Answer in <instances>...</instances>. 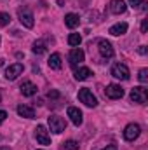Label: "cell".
Segmentation results:
<instances>
[{"mask_svg":"<svg viewBox=\"0 0 148 150\" xmlns=\"http://www.w3.org/2000/svg\"><path fill=\"white\" fill-rule=\"evenodd\" d=\"M78 100H80L85 107H91V108H94V107L98 105L96 96H94L87 87H84V89H80V91H78Z\"/></svg>","mask_w":148,"mask_h":150,"instance_id":"cell-1","label":"cell"},{"mask_svg":"<svg viewBox=\"0 0 148 150\" xmlns=\"http://www.w3.org/2000/svg\"><path fill=\"white\" fill-rule=\"evenodd\" d=\"M147 98H148V91H147V87H143V86H138V87H134L131 91V101H134V103L145 105Z\"/></svg>","mask_w":148,"mask_h":150,"instance_id":"cell-2","label":"cell"},{"mask_svg":"<svg viewBox=\"0 0 148 150\" xmlns=\"http://www.w3.org/2000/svg\"><path fill=\"white\" fill-rule=\"evenodd\" d=\"M65 127H66V124H65V120L59 115H51L49 117V129L54 134H61L65 131Z\"/></svg>","mask_w":148,"mask_h":150,"instance_id":"cell-3","label":"cell"},{"mask_svg":"<svg viewBox=\"0 0 148 150\" xmlns=\"http://www.w3.org/2000/svg\"><path fill=\"white\" fill-rule=\"evenodd\" d=\"M111 75L115 77V79H118V80H127L129 79V68L124 65V63H115L113 67H111Z\"/></svg>","mask_w":148,"mask_h":150,"instance_id":"cell-4","label":"cell"},{"mask_svg":"<svg viewBox=\"0 0 148 150\" xmlns=\"http://www.w3.org/2000/svg\"><path fill=\"white\" fill-rule=\"evenodd\" d=\"M140 133H141V127L132 122V124H127V126H125V129H124V138H125L127 142H134V140L140 136Z\"/></svg>","mask_w":148,"mask_h":150,"instance_id":"cell-5","label":"cell"},{"mask_svg":"<svg viewBox=\"0 0 148 150\" xmlns=\"http://www.w3.org/2000/svg\"><path fill=\"white\" fill-rule=\"evenodd\" d=\"M23 70H25V67H23L21 63H14V65L7 67V70H5V77H7L9 80H16L19 75L23 74Z\"/></svg>","mask_w":148,"mask_h":150,"instance_id":"cell-6","label":"cell"},{"mask_svg":"<svg viewBox=\"0 0 148 150\" xmlns=\"http://www.w3.org/2000/svg\"><path fill=\"white\" fill-rule=\"evenodd\" d=\"M35 138H37V142L40 145H49L51 143V136H49L45 126H42V124L37 126V129H35Z\"/></svg>","mask_w":148,"mask_h":150,"instance_id":"cell-7","label":"cell"},{"mask_svg":"<svg viewBox=\"0 0 148 150\" xmlns=\"http://www.w3.org/2000/svg\"><path fill=\"white\" fill-rule=\"evenodd\" d=\"M98 49H99V54L103 58H106V59L113 58V47H111V44L108 40H99L98 42Z\"/></svg>","mask_w":148,"mask_h":150,"instance_id":"cell-8","label":"cell"},{"mask_svg":"<svg viewBox=\"0 0 148 150\" xmlns=\"http://www.w3.org/2000/svg\"><path fill=\"white\" fill-rule=\"evenodd\" d=\"M106 96L110 100H118L124 96V89L118 84H110V86H106Z\"/></svg>","mask_w":148,"mask_h":150,"instance_id":"cell-9","label":"cell"},{"mask_svg":"<svg viewBox=\"0 0 148 150\" xmlns=\"http://www.w3.org/2000/svg\"><path fill=\"white\" fill-rule=\"evenodd\" d=\"M66 113H68V117H70V120L73 122L75 126H80L82 124V112L77 108V107H68V110H66Z\"/></svg>","mask_w":148,"mask_h":150,"instance_id":"cell-10","label":"cell"},{"mask_svg":"<svg viewBox=\"0 0 148 150\" xmlns=\"http://www.w3.org/2000/svg\"><path fill=\"white\" fill-rule=\"evenodd\" d=\"M68 59H70V65H80L84 61V51L82 49H72L70 54H68Z\"/></svg>","mask_w":148,"mask_h":150,"instance_id":"cell-11","label":"cell"},{"mask_svg":"<svg viewBox=\"0 0 148 150\" xmlns=\"http://www.w3.org/2000/svg\"><path fill=\"white\" fill-rule=\"evenodd\" d=\"M19 21L26 28H33V14L30 11H19Z\"/></svg>","mask_w":148,"mask_h":150,"instance_id":"cell-12","label":"cell"},{"mask_svg":"<svg viewBox=\"0 0 148 150\" xmlns=\"http://www.w3.org/2000/svg\"><path fill=\"white\" fill-rule=\"evenodd\" d=\"M127 9L124 0H110V11L113 14H124Z\"/></svg>","mask_w":148,"mask_h":150,"instance_id":"cell-13","label":"cell"},{"mask_svg":"<svg viewBox=\"0 0 148 150\" xmlns=\"http://www.w3.org/2000/svg\"><path fill=\"white\" fill-rule=\"evenodd\" d=\"M19 89H21V94L23 96H33V94H37V86L33 82H30V80L28 82H23Z\"/></svg>","mask_w":148,"mask_h":150,"instance_id":"cell-14","label":"cell"},{"mask_svg":"<svg viewBox=\"0 0 148 150\" xmlns=\"http://www.w3.org/2000/svg\"><path fill=\"white\" fill-rule=\"evenodd\" d=\"M125 32H127V23H117V25L110 26V30H108V33L110 35H115V37L124 35Z\"/></svg>","mask_w":148,"mask_h":150,"instance_id":"cell-15","label":"cell"},{"mask_svg":"<svg viewBox=\"0 0 148 150\" xmlns=\"http://www.w3.org/2000/svg\"><path fill=\"white\" fill-rule=\"evenodd\" d=\"M18 113L21 117H25V119H35V110L32 107H28V105H19L18 107Z\"/></svg>","mask_w":148,"mask_h":150,"instance_id":"cell-16","label":"cell"},{"mask_svg":"<svg viewBox=\"0 0 148 150\" xmlns=\"http://www.w3.org/2000/svg\"><path fill=\"white\" fill-rule=\"evenodd\" d=\"M91 75H92V72H91L87 67H80V68H77V70H75L73 77L77 79V80H87Z\"/></svg>","mask_w":148,"mask_h":150,"instance_id":"cell-17","label":"cell"},{"mask_svg":"<svg viewBox=\"0 0 148 150\" xmlns=\"http://www.w3.org/2000/svg\"><path fill=\"white\" fill-rule=\"evenodd\" d=\"M47 65H49V68H52V70H59V68H61V56H59L58 52L51 54V58H49Z\"/></svg>","mask_w":148,"mask_h":150,"instance_id":"cell-18","label":"cell"},{"mask_svg":"<svg viewBox=\"0 0 148 150\" xmlns=\"http://www.w3.org/2000/svg\"><path fill=\"white\" fill-rule=\"evenodd\" d=\"M78 21H80V19H78V16L73 14V12H70V14H66V16H65V25H66L68 28H72V30L78 26Z\"/></svg>","mask_w":148,"mask_h":150,"instance_id":"cell-19","label":"cell"},{"mask_svg":"<svg viewBox=\"0 0 148 150\" xmlns=\"http://www.w3.org/2000/svg\"><path fill=\"white\" fill-rule=\"evenodd\" d=\"M32 51H33L35 54L40 56V54H45V52H47V47H45V44H44L42 40H38V42L33 44V49H32Z\"/></svg>","mask_w":148,"mask_h":150,"instance_id":"cell-20","label":"cell"},{"mask_svg":"<svg viewBox=\"0 0 148 150\" xmlns=\"http://www.w3.org/2000/svg\"><path fill=\"white\" fill-rule=\"evenodd\" d=\"M129 5L132 9H141V11H147V2L145 0H129Z\"/></svg>","mask_w":148,"mask_h":150,"instance_id":"cell-21","label":"cell"},{"mask_svg":"<svg viewBox=\"0 0 148 150\" xmlns=\"http://www.w3.org/2000/svg\"><path fill=\"white\" fill-rule=\"evenodd\" d=\"M80 42H82V37H80L78 33H70V37H68V44H70L72 47H77Z\"/></svg>","mask_w":148,"mask_h":150,"instance_id":"cell-22","label":"cell"},{"mask_svg":"<svg viewBox=\"0 0 148 150\" xmlns=\"http://www.w3.org/2000/svg\"><path fill=\"white\" fill-rule=\"evenodd\" d=\"M11 23V16L7 12H0V26H7Z\"/></svg>","mask_w":148,"mask_h":150,"instance_id":"cell-23","label":"cell"},{"mask_svg":"<svg viewBox=\"0 0 148 150\" xmlns=\"http://www.w3.org/2000/svg\"><path fill=\"white\" fill-rule=\"evenodd\" d=\"M138 79H140V82H141V84H147V82H148V70H147V68H141V70H140Z\"/></svg>","mask_w":148,"mask_h":150,"instance_id":"cell-24","label":"cell"},{"mask_svg":"<svg viewBox=\"0 0 148 150\" xmlns=\"http://www.w3.org/2000/svg\"><path fill=\"white\" fill-rule=\"evenodd\" d=\"M65 149L66 150H78V142H75V140H66V142H65Z\"/></svg>","mask_w":148,"mask_h":150,"instance_id":"cell-25","label":"cell"},{"mask_svg":"<svg viewBox=\"0 0 148 150\" xmlns=\"http://www.w3.org/2000/svg\"><path fill=\"white\" fill-rule=\"evenodd\" d=\"M148 30V19H143L141 21V33H147Z\"/></svg>","mask_w":148,"mask_h":150,"instance_id":"cell-26","label":"cell"},{"mask_svg":"<svg viewBox=\"0 0 148 150\" xmlns=\"http://www.w3.org/2000/svg\"><path fill=\"white\" fill-rule=\"evenodd\" d=\"M138 52H140L141 56H145V54H147V52H148L147 45H140V47H138Z\"/></svg>","mask_w":148,"mask_h":150,"instance_id":"cell-27","label":"cell"},{"mask_svg":"<svg viewBox=\"0 0 148 150\" xmlns=\"http://www.w3.org/2000/svg\"><path fill=\"white\" fill-rule=\"evenodd\" d=\"M5 119H7V112H5V110H0V124H2Z\"/></svg>","mask_w":148,"mask_h":150,"instance_id":"cell-28","label":"cell"},{"mask_svg":"<svg viewBox=\"0 0 148 150\" xmlns=\"http://www.w3.org/2000/svg\"><path fill=\"white\" fill-rule=\"evenodd\" d=\"M47 96H49V98H58V93H56V91H52V93H49Z\"/></svg>","mask_w":148,"mask_h":150,"instance_id":"cell-29","label":"cell"},{"mask_svg":"<svg viewBox=\"0 0 148 150\" xmlns=\"http://www.w3.org/2000/svg\"><path fill=\"white\" fill-rule=\"evenodd\" d=\"M103 150H117V147L115 145H108V147H105Z\"/></svg>","mask_w":148,"mask_h":150,"instance_id":"cell-30","label":"cell"},{"mask_svg":"<svg viewBox=\"0 0 148 150\" xmlns=\"http://www.w3.org/2000/svg\"><path fill=\"white\" fill-rule=\"evenodd\" d=\"M0 150H11V149H9V147H2Z\"/></svg>","mask_w":148,"mask_h":150,"instance_id":"cell-31","label":"cell"},{"mask_svg":"<svg viewBox=\"0 0 148 150\" xmlns=\"http://www.w3.org/2000/svg\"><path fill=\"white\" fill-rule=\"evenodd\" d=\"M0 101H2V96H0Z\"/></svg>","mask_w":148,"mask_h":150,"instance_id":"cell-32","label":"cell"}]
</instances>
